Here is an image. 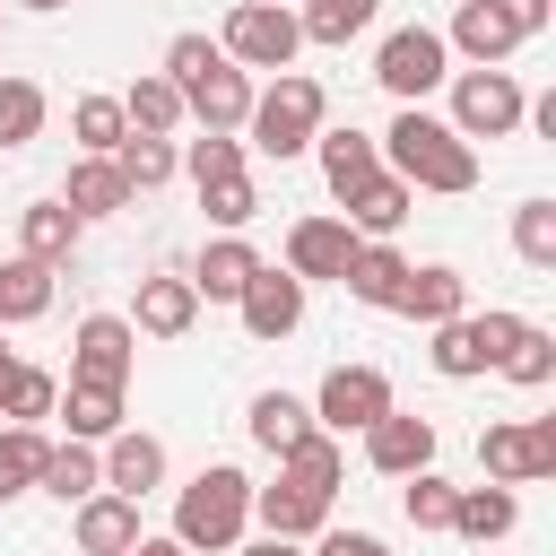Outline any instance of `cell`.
Wrapping results in <instances>:
<instances>
[{"mask_svg":"<svg viewBox=\"0 0 556 556\" xmlns=\"http://www.w3.org/2000/svg\"><path fill=\"white\" fill-rule=\"evenodd\" d=\"M382 156H391V174L408 191H478V148L452 122L417 113V104H400V122L382 130Z\"/></svg>","mask_w":556,"mask_h":556,"instance_id":"1","label":"cell"},{"mask_svg":"<svg viewBox=\"0 0 556 556\" xmlns=\"http://www.w3.org/2000/svg\"><path fill=\"white\" fill-rule=\"evenodd\" d=\"M243 521H252V478H243V469H226V460H217V469H200V478L182 486V504H174V539H182L191 556H200V547H208V556H226V547L243 539Z\"/></svg>","mask_w":556,"mask_h":556,"instance_id":"2","label":"cell"},{"mask_svg":"<svg viewBox=\"0 0 556 556\" xmlns=\"http://www.w3.org/2000/svg\"><path fill=\"white\" fill-rule=\"evenodd\" d=\"M321 113H330L321 78H304V70H278V87H269V96H252L243 130H252V148H261V156H278V165H287V156H304V148H313Z\"/></svg>","mask_w":556,"mask_h":556,"instance_id":"3","label":"cell"},{"mask_svg":"<svg viewBox=\"0 0 556 556\" xmlns=\"http://www.w3.org/2000/svg\"><path fill=\"white\" fill-rule=\"evenodd\" d=\"M295 43H304V26H295L287 0H235V9H226V35H217V52H226L235 70H287Z\"/></svg>","mask_w":556,"mask_h":556,"instance_id":"4","label":"cell"},{"mask_svg":"<svg viewBox=\"0 0 556 556\" xmlns=\"http://www.w3.org/2000/svg\"><path fill=\"white\" fill-rule=\"evenodd\" d=\"M521 113H530V96L513 70H460L452 78V130L460 139H513Z\"/></svg>","mask_w":556,"mask_h":556,"instance_id":"5","label":"cell"},{"mask_svg":"<svg viewBox=\"0 0 556 556\" xmlns=\"http://www.w3.org/2000/svg\"><path fill=\"white\" fill-rule=\"evenodd\" d=\"M513 330H521V313H452V321H434V374L443 382H469V374H486L504 348H513Z\"/></svg>","mask_w":556,"mask_h":556,"instance_id":"6","label":"cell"},{"mask_svg":"<svg viewBox=\"0 0 556 556\" xmlns=\"http://www.w3.org/2000/svg\"><path fill=\"white\" fill-rule=\"evenodd\" d=\"M374 78H382L400 104H417V96H434V87L452 78V43H443L434 26H400V35H382V52H374Z\"/></svg>","mask_w":556,"mask_h":556,"instance_id":"7","label":"cell"},{"mask_svg":"<svg viewBox=\"0 0 556 556\" xmlns=\"http://www.w3.org/2000/svg\"><path fill=\"white\" fill-rule=\"evenodd\" d=\"M382 408H391V382H382L374 365H330L321 391H313V426H321V434H365Z\"/></svg>","mask_w":556,"mask_h":556,"instance_id":"8","label":"cell"},{"mask_svg":"<svg viewBox=\"0 0 556 556\" xmlns=\"http://www.w3.org/2000/svg\"><path fill=\"white\" fill-rule=\"evenodd\" d=\"M130 365H139V330L122 313H87L70 339V382H130Z\"/></svg>","mask_w":556,"mask_h":556,"instance_id":"9","label":"cell"},{"mask_svg":"<svg viewBox=\"0 0 556 556\" xmlns=\"http://www.w3.org/2000/svg\"><path fill=\"white\" fill-rule=\"evenodd\" d=\"M235 313H243V330H252V339H287V330L304 321V278L261 261V269H252V287L235 295Z\"/></svg>","mask_w":556,"mask_h":556,"instance_id":"10","label":"cell"},{"mask_svg":"<svg viewBox=\"0 0 556 556\" xmlns=\"http://www.w3.org/2000/svg\"><path fill=\"white\" fill-rule=\"evenodd\" d=\"M365 460L382 478H408V469H434V417H408V408H382L365 426Z\"/></svg>","mask_w":556,"mask_h":556,"instance_id":"11","label":"cell"},{"mask_svg":"<svg viewBox=\"0 0 556 556\" xmlns=\"http://www.w3.org/2000/svg\"><path fill=\"white\" fill-rule=\"evenodd\" d=\"M182 113H191L200 130H243V113H252V70H235V61H208V70L182 87Z\"/></svg>","mask_w":556,"mask_h":556,"instance_id":"12","label":"cell"},{"mask_svg":"<svg viewBox=\"0 0 556 556\" xmlns=\"http://www.w3.org/2000/svg\"><path fill=\"white\" fill-rule=\"evenodd\" d=\"M356 243H365V235H356L348 217H295V226H287V269H295L304 287H313V278H339Z\"/></svg>","mask_w":556,"mask_h":556,"instance_id":"13","label":"cell"},{"mask_svg":"<svg viewBox=\"0 0 556 556\" xmlns=\"http://www.w3.org/2000/svg\"><path fill=\"white\" fill-rule=\"evenodd\" d=\"M191 321H200V295H191V278H182V269H156V278H139L130 330H148V339H182Z\"/></svg>","mask_w":556,"mask_h":556,"instance_id":"14","label":"cell"},{"mask_svg":"<svg viewBox=\"0 0 556 556\" xmlns=\"http://www.w3.org/2000/svg\"><path fill=\"white\" fill-rule=\"evenodd\" d=\"M252 513H261V530H269V539H321L330 495H313V486H295V478L278 469V486H252Z\"/></svg>","mask_w":556,"mask_h":556,"instance_id":"15","label":"cell"},{"mask_svg":"<svg viewBox=\"0 0 556 556\" xmlns=\"http://www.w3.org/2000/svg\"><path fill=\"white\" fill-rule=\"evenodd\" d=\"M78 547L87 556H130L139 547V495H113V486L78 495Z\"/></svg>","mask_w":556,"mask_h":556,"instance_id":"16","label":"cell"},{"mask_svg":"<svg viewBox=\"0 0 556 556\" xmlns=\"http://www.w3.org/2000/svg\"><path fill=\"white\" fill-rule=\"evenodd\" d=\"M313 148H321V182H330V200H348L365 174H382V139L374 130H313Z\"/></svg>","mask_w":556,"mask_h":556,"instance_id":"17","label":"cell"},{"mask_svg":"<svg viewBox=\"0 0 556 556\" xmlns=\"http://www.w3.org/2000/svg\"><path fill=\"white\" fill-rule=\"evenodd\" d=\"M408 200H417V191H408V182H400V174L382 165V174H365V182H356V191H348L339 208H348V226H356V235L391 243V235H400V217H408Z\"/></svg>","mask_w":556,"mask_h":556,"instance_id":"18","label":"cell"},{"mask_svg":"<svg viewBox=\"0 0 556 556\" xmlns=\"http://www.w3.org/2000/svg\"><path fill=\"white\" fill-rule=\"evenodd\" d=\"M252 269H261V252H252L243 235H217V243H200V261H191V295L235 304V295L252 287Z\"/></svg>","mask_w":556,"mask_h":556,"instance_id":"19","label":"cell"},{"mask_svg":"<svg viewBox=\"0 0 556 556\" xmlns=\"http://www.w3.org/2000/svg\"><path fill=\"white\" fill-rule=\"evenodd\" d=\"M391 313H408V321H426V330H434V321L469 313V278H460V269H443V261H426V269H408V278H400V304H391Z\"/></svg>","mask_w":556,"mask_h":556,"instance_id":"20","label":"cell"},{"mask_svg":"<svg viewBox=\"0 0 556 556\" xmlns=\"http://www.w3.org/2000/svg\"><path fill=\"white\" fill-rule=\"evenodd\" d=\"M104 486H113V495H148V486H165V443L113 426V434H104Z\"/></svg>","mask_w":556,"mask_h":556,"instance_id":"21","label":"cell"},{"mask_svg":"<svg viewBox=\"0 0 556 556\" xmlns=\"http://www.w3.org/2000/svg\"><path fill=\"white\" fill-rule=\"evenodd\" d=\"M400 278H408V261H400L391 243H374V235H365V243L348 252V269H339V287H348L356 304H374V313L400 304Z\"/></svg>","mask_w":556,"mask_h":556,"instance_id":"22","label":"cell"},{"mask_svg":"<svg viewBox=\"0 0 556 556\" xmlns=\"http://www.w3.org/2000/svg\"><path fill=\"white\" fill-rule=\"evenodd\" d=\"M443 43H452V52H469L478 70H495V61L521 43V26H513L495 0H460V17H452V35H443Z\"/></svg>","mask_w":556,"mask_h":556,"instance_id":"23","label":"cell"},{"mask_svg":"<svg viewBox=\"0 0 556 556\" xmlns=\"http://www.w3.org/2000/svg\"><path fill=\"white\" fill-rule=\"evenodd\" d=\"M61 208L87 226V217H113V208H130V182H122V165L113 156H87V165H70V191H61Z\"/></svg>","mask_w":556,"mask_h":556,"instance_id":"24","label":"cell"},{"mask_svg":"<svg viewBox=\"0 0 556 556\" xmlns=\"http://www.w3.org/2000/svg\"><path fill=\"white\" fill-rule=\"evenodd\" d=\"M17 252H26V261H43V269H61V261L78 252V217H70L61 200H35V208H17Z\"/></svg>","mask_w":556,"mask_h":556,"instance_id":"25","label":"cell"},{"mask_svg":"<svg viewBox=\"0 0 556 556\" xmlns=\"http://www.w3.org/2000/svg\"><path fill=\"white\" fill-rule=\"evenodd\" d=\"M513 521H521V495H513V486H495V478L452 495V530H460V539H478V547H486V539H504Z\"/></svg>","mask_w":556,"mask_h":556,"instance_id":"26","label":"cell"},{"mask_svg":"<svg viewBox=\"0 0 556 556\" xmlns=\"http://www.w3.org/2000/svg\"><path fill=\"white\" fill-rule=\"evenodd\" d=\"M52 408L70 417L78 443H104V434L122 426V382H70V400H52Z\"/></svg>","mask_w":556,"mask_h":556,"instance_id":"27","label":"cell"},{"mask_svg":"<svg viewBox=\"0 0 556 556\" xmlns=\"http://www.w3.org/2000/svg\"><path fill=\"white\" fill-rule=\"evenodd\" d=\"M35 486H43V495H61V504H78V495H96V486H104V460L70 434V443H52V452H43V478H35Z\"/></svg>","mask_w":556,"mask_h":556,"instance_id":"28","label":"cell"},{"mask_svg":"<svg viewBox=\"0 0 556 556\" xmlns=\"http://www.w3.org/2000/svg\"><path fill=\"white\" fill-rule=\"evenodd\" d=\"M35 313H52V269L43 261H0V330L9 321H35Z\"/></svg>","mask_w":556,"mask_h":556,"instance_id":"29","label":"cell"},{"mask_svg":"<svg viewBox=\"0 0 556 556\" xmlns=\"http://www.w3.org/2000/svg\"><path fill=\"white\" fill-rule=\"evenodd\" d=\"M122 122L148 130V139H165V130H182L191 113H182V87H174V78H139V87L122 96Z\"/></svg>","mask_w":556,"mask_h":556,"instance_id":"30","label":"cell"},{"mask_svg":"<svg viewBox=\"0 0 556 556\" xmlns=\"http://www.w3.org/2000/svg\"><path fill=\"white\" fill-rule=\"evenodd\" d=\"M313 434V408L295 400V391H261L252 400V443L261 452H287V443H304Z\"/></svg>","mask_w":556,"mask_h":556,"instance_id":"31","label":"cell"},{"mask_svg":"<svg viewBox=\"0 0 556 556\" xmlns=\"http://www.w3.org/2000/svg\"><path fill=\"white\" fill-rule=\"evenodd\" d=\"M278 469H287L295 486H313V495H330V486L348 478V460H339V434H321V426H313L304 443H287V452H278Z\"/></svg>","mask_w":556,"mask_h":556,"instance_id":"32","label":"cell"},{"mask_svg":"<svg viewBox=\"0 0 556 556\" xmlns=\"http://www.w3.org/2000/svg\"><path fill=\"white\" fill-rule=\"evenodd\" d=\"M52 400H61V382H52L43 365H9V374H0V417H9V426L52 417Z\"/></svg>","mask_w":556,"mask_h":556,"instance_id":"33","label":"cell"},{"mask_svg":"<svg viewBox=\"0 0 556 556\" xmlns=\"http://www.w3.org/2000/svg\"><path fill=\"white\" fill-rule=\"evenodd\" d=\"M43 452H52V443H43V426H0V504H9V495H26V486L43 478Z\"/></svg>","mask_w":556,"mask_h":556,"instance_id":"34","label":"cell"},{"mask_svg":"<svg viewBox=\"0 0 556 556\" xmlns=\"http://www.w3.org/2000/svg\"><path fill=\"white\" fill-rule=\"evenodd\" d=\"M122 130H130V122H122V96H78V104H70V139H78L87 156H113Z\"/></svg>","mask_w":556,"mask_h":556,"instance_id":"35","label":"cell"},{"mask_svg":"<svg viewBox=\"0 0 556 556\" xmlns=\"http://www.w3.org/2000/svg\"><path fill=\"white\" fill-rule=\"evenodd\" d=\"M113 165H122V182H130V191H156V182H174V139H148V130H122V148H113Z\"/></svg>","mask_w":556,"mask_h":556,"instance_id":"36","label":"cell"},{"mask_svg":"<svg viewBox=\"0 0 556 556\" xmlns=\"http://www.w3.org/2000/svg\"><path fill=\"white\" fill-rule=\"evenodd\" d=\"M495 365H504V382H521V391H547V382H556V339L521 321V330H513V348H504Z\"/></svg>","mask_w":556,"mask_h":556,"instance_id":"37","label":"cell"},{"mask_svg":"<svg viewBox=\"0 0 556 556\" xmlns=\"http://www.w3.org/2000/svg\"><path fill=\"white\" fill-rule=\"evenodd\" d=\"M374 9H382V0H304L295 26H304V43H348V35L374 26Z\"/></svg>","mask_w":556,"mask_h":556,"instance_id":"38","label":"cell"},{"mask_svg":"<svg viewBox=\"0 0 556 556\" xmlns=\"http://www.w3.org/2000/svg\"><path fill=\"white\" fill-rule=\"evenodd\" d=\"M43 87L35 78H0V148H26V139H43Z\"/></svg>","mask_w":556,"mask_h":556,"instance_id":"39","label":"cell"},{"mask_svg":"<svg viewBox=\"0 0 556 556\" xmlns=\"http://www.w3.org/2000/svg\"><path fill=\"white\" fill-rule=\"evenodd\" d=\"M513 252H521L539 278L556 269V200H521V208H513Z\"/></svg>","mask_w":556,"mask_h":556,"instance_id":"40","label":"cell"},{"mask_svg":"<svg viewBox=\"0 0 556 556\" xmlns=\"http://www.w3.org/2000/svg\"><path fill=\"white\" fill-rule=\"evenodd\" d=\"M478 460H486L495 486H530V434L521 426H486L478 434Z\"/></svg>","mask_w":556,"mask_h":556,"instance_id":"41","label":"cell"},{"mask_svg":"<svg viewBox=\"0 0 556 556\" xmlns=\"http://www.w3.org/2000/svg\"><path fill=\"white\" fill-rule=\"evenodd\" d=\"M200 208H208L226 235H243V226L261 217V191H252V174H226V182H200Z\"/></svg>","mask_w":556,"mask_h":556,"instance_id":"42","label":"cell"},{"mask_svg":"<svg viewBox=\"0 0 556 556\" xmlns=\"http://www.w3.org/2000/svg\"><path fill=\"white\" fill-rule=\"evenodd\" d=\"M452 478H434V469H408V495H400V513L417 521V530H452Z\"/></svg>","mask_w":556,"mask_h":556,"instance_id":"43","label":"cell"},{"mask_svg":"<svg viewBox=\"0 0 556 556\" xmlns=\"http://www.w3.org/2000/svg\"><path fill=\"white\" fill-rule=\"evenodd\" d=\"M191 182H226V174H243V139L235 130H208V139H191Z\"/></svg>","mask_w":556,"mask_h":556,"instance_id":"44","label":"cell"},{"mask_svg":"<svg viewBox=\"0 0 556 556\" xmlns=\"http://www.w3.org/2000/svg\"><path fill=\"white\" fill-rule=\"evenodd\" d=\"M208 61H226V52L208 43V35H174V43H165V78H174V87H191V78H200Z\"/></svg>","mask_w":556,"mask_h":556,"instance_id":"45","label":"cell"},{"mask_svg":"<svg viewBox=\"0 0 556 556\" xmlns=\"http://www.w3.org/2000/svg\"><path fill=\"white\" fill-rule=\"evenodd\" d=\"M530 478H556V417H530Z\"/></svg>","mask_w":556,"mask_h":556,"instance_id":"46","label":"cell"},{"mask_svg":"<svg viewBox=\"0 0 556 556\" xmlns=\"http://www.w3.org/2000/svg\"><path fill=\"white\" fill-rule=\"evenodd\" d=\"M321 556H391L374 530H321Z\"/></svg>","mask_w":556,"mask_h":556,"instance_id":"47","label":"cell"},{"mask_svg":"<svg viewBox=\"0 0 556 556\" xmlns=\"http://www.w3.org/2000/svg\"><path fill=\"white\" fill-rule=\"evenodd\" d=\"M495 9H504V17L521 26V43H530V35H547V17H556L547 0H495Z\"/></svg>","mask_w":556,"mask_h":556,"instance_id":"48","label":"cell"},{"mask_svg":"<svg viewBox=\"0 0 556 556\" xmlns=\"http://www.w3.org/2000/svg\"><path fill=\"white\" fill-rule=\"evenodd\" d=\"M243 556H304V539H252Z\"/></svg>","mask_w":556,"mask_h":556,"instance_id":"49","label":"cell"},{"mask_svg":"<svg viewBox=\"0 0 556 556\" xmlns=\"http://www.w3.org/2000/svg\"><path fill=\"white\" fill-rule=\"evenodd\" d=\"M130 556H191V547H182V539H139Z\"/></svg>","mask_w":556,"mask_h":556,"instance_id":"50","label":"cell"},{"mask_svg":"<svg viewBox=\"0 0 556 556\" xmlns=\"http://www.w3.org/2000/svg\"><path fill=\"white\" fill-rule=\"evenodd\" d=\"M17 9H43V17H52V9H70V0H17Z\"/></svg>","mask_w":556,"mask_h":556,"instance_id":"51","label":"cell"},{"mask_svg":"<svg viewBox=\"0 0 556 556\" xmlns=\"http://www.w3.org/2000/svg\"><path fill=\"white\" fill-rule=\"evenodd\" d=\"M9 365H17V356H9V339H0V374H9Z\"/></svg>","mask_w":556,"mask_h":556,"instance_id":"52","label":"cell"}]
</instances>
